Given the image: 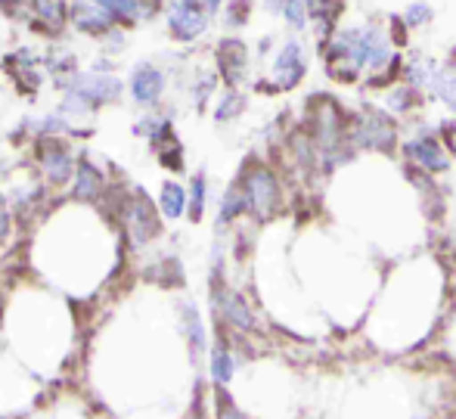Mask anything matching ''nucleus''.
<instances>
[{
	"label": "nucleus",
	"mask_w": 456,
	"mask_h": 419,
	"mask_svg": "<svg viewBox=\"0 0 456 419\" xmlns=\"http://www.w3.org/2000/svg\"><path fill=\"white\" fill-rule=\"evenodd\" d=\"M159 205H162V215L168 218V221H177L186 211V190L177 180H165L162 193H159Z\"/></svg>",
	"instance_id": "obj_15"
},
{
	"label": "nucleus",
	"mask_w": 456,
	"mask_h": 419,
	"mask_svg": "<svg viewBox=\"0 0 456 419\" xmlns=\"http://www.w3.org/2000/svg\"><path fill=\"white\" fill-rule=\"evenodd\" d=\"M217 305H221V314L227 317V324L240 326V330H255V317L252 311H248V305L240 299V295L233 292H221V299H217Z\"/></svg>",
	"instance_id": "obj_14"
},
{
	"label": "nucleus",
	"mask_w": 456,
	"mask_h": 419,
	"mask_svg": "<svg viewBox=\"0 0 456 419\" xmlns=\"http://www.w3.org/2000/svg\"><path fill=\"white\" fill-rule=\"evenodd\" d=\"M102 4V10L112 16V22L115 25H137L140 19H146V16H152V10H150V4L146 0H100Z\"/></svg>",
	"instance_id": "obj_12"
},
{
	"label": "nucleus",
	"mask_w": 456,
	"mask_h": 419,
	"mask_svg": "<svg viewBox=\"0 0 456 419\" xmlns=\"http://www.w3.org/2000/svg\"><path fill=\"white\" fill-rule=\"evenodd\" d=\"M357 140L366 150H385L395 140V127H391V121L382 112H372L370 109L361 119V125H357Z\"/></svg>",
	"instance_id": "obj_10"
},
{
	"label": "nucleus",
	"mask_w": 456,
	"mask_h": 419,
	"mask_svg": "<svg viewBox=\"0 0 456 419\" xmlns=\"http://www.w3.org/2000/svg\"><path fill=\"white\" fill-rule=\"evenodd\" d=\"M208 16L211 12L202 6V0H175L168 6V31L175 41H196V37L205 35L208 29Z\"/></svg>",
	"instance_id": "obj_1"
},
{
	"label": "nucleus",
	"mask_w": 456,
	"mask_h": 419,
	"mask_svg": "<svg viewBox=\"0 0 456 419\" xmlns=\"http://www.w3.org/2000/svg\"><path fill=\"white\" fill-rule=\"evenodd\" d=\"M242 106H246V100H242L240 94H233V90H230V94L221 100V106H217L215 119H217V121H230V119H236V115L242 112Z\"/></svg>",
	"instance_id": "obj_23"
},
{
	"label": "nucleus",
	"mask_w": 456,
	"mask_h": 419,
	"mask_svg": "<svg viewBox=\"0 0 456 419\" xmlns=\"http://www.w3.org/2000/svg\"><path fill=\"white\" fill-rule=\"evenodd\" d=\"M69 94L78 96L85 106H106V103H115L121 96V81L115 75H100V72H75L72 81H69Z\"/></svg>",
	"instance_id": "obj_2"
},
{
	"label": "nucleus",
	"mask_w": 456,
	"mask_h": 419,
	"mask_svg": "<svg viewBox=\"0 0 456 419\" xmlns=\"http://www.w3.org/2000/svg\"><path fill=\"white\" fill-rule=\"evenodd\" d=\"M432 90L447 103V106L456 112V66H444V69H435L432 75Z\"/></svg>",
	"instance_id": "obj_17"
},
{
	"label": "nucleus",
	"mask_w": 456,
	"mask_h": 419,
	"mask_svg": "<svg viewBox=\"0 0 456 419\" xmlns=\"http://www.w3.org/2000/svg\"><path fill=\"white\" fill-rule=\"evenodd\" d=\"M282 16H286V22L292 25V29H305L307 16H305V0H282Z\"/></svg>",
	"instance_id": "obj_24"
},
{
	"label": "nucleus",
	"mask_w": 456,
	"mask_h": 419,
	"mask_svg": "<svg viewBox=\"0 0 456 419\" xmlns=\"http://www.w3.org/2000/svg\"><path fill=\"white\" fill-rule=\"evenodd\" d=\"M202 6L208 12H217V10H221V0H202Z\"/></svg>",
	"instance_id": "obj_31"
},
{
	"label": "nucleus",
	"mask_w": 456,
	"mask_h": 419,
	"mask_svg": "<svg viewBox=\"0 0 456 419\" xmlns=\"http://www.w3.org/2000/svg\"><path fill=\"white\" fill-rule=\"evenodd\" d=\"M246 10H248V0H236V4L230 6L227 22L230 25H242V22H246Z\"/></svg>",
	"instance_id": "obj_26"
},
{
	"label": "nucleus",
	"mask_w": 456,
	"mask_h": 419,
	"mask_svg": "<svg viewBox=\"0 0 456 419\" xmlns=\"http://www.w3.org/2000/svg\"><path fill=\"white\" fill-rule=\"evenodd\" d=\"M407 152L428 168V171H444L447 168V159H444V150L438 146V140L432 137H419V140H410L407 144Z\"/></svg>",
	"instance_id": "obj_13"
},
{
	"label": "nucleus",
	"mask_w": 456,
	"mask_h": 419,
	"mask_svg": "<svg viewBox=\"0 0 456 419\" xmlns=\"http://www.w3.org/2000/svg\"><path fill=\"white\" fill-rule=\"evenodd\" d=\"M301 78H305V53L298 41H289L273 62V81L280 90H292Z\"/></svg>",
	"instance_id": "obj_8"
},
{
	"label": "nucleus",
	"mask_w": 456,
	"mask_h": 419,
	"mask_svg": "<svg viewBox=\"0 0 456 419\" xmlns=\"http://www.w3.org/2000/svg\"><path fill=\"white\" fill-rule=\"evenodd\" d=\"M10 4H22V0H10Z\"/></svg>",
	"instance_id": "obj_32"
},
{
	"label": "nucleus",
	"mask_w": 456,
	"mask_h": 419,
	"mask_svg": "<svg viewBox=\"0 0 456 419\" xmlns=\"http://www.w3.org/2000/svg\"><path fill=\"white\" fill-rule=\"evenodd\" d=\"M69 19H72V25L78 31H85V35L91 37H102L112 31V16H109L106 10H102L100 0H75V6L69 10Z\"/></svg>",
	"instance_id": "obj_7"
},
{
	"label": "nucleus",
	"mask_w": 456,
	"mask_h": 419,
	"mask_svg": "<svg viewBox=\"0 0 456 419\" xmlns=\"http://www.w3.org/2000/svg\"><path fill=\"white\" fill-rule=\"evenodd\" d=\"M407 96H410V90H397V94H391V106L403 109V106H407Z\"/></svg>",
	"instance_id": "obj_28"
},
{
	"label": "nucleus",
	"mask_w": 456,
	"mask_h": 419,
	"mask_svg": "<svg viewBox=\"0 0 456 419\" xmlns=\"http://www.w3.org/2000/svg\"><path fill=\"white\" fill-rule=\"evenodd\" d=\"M183 317H186V335H190V345L192 351H205V326H202V317H199L196 305H186L183 308Z\"/></svg>",
	"instance_id": "obj_21"
},
{
	"label": "nucleus",
	"mask_w": 456,
	"mask_h": 419,
	"mask_svg": "<svg viewBox=\"0 0 456 419\" xmlns=\"http://www.w3.org/2000/svg\"><path fill=\"white\" fill-rule=\"evenodd\" d=\"M205 193H208V186H205V174H196V177H192L190 193H186V209H190V221H202Z\"/></svg>",
	"instance_id": "obj_20"
},
{
	"label": "nucleus",
	"mask_w": 456,
	"mask_h": 419,
	"mask_svg": "<svg viewBox=\"0 0 456 419\" xmlns=\"http://www.w3.org/2000/svg\"><path fill=\"white\" fill-rule=\"evenodd\" d=\"M125 224H127V234L137 242H146L159 234V215L152 211L150 199L143 193H137V196L125 202Z\"/></svg>",
	"instance_id": "obj_5"
},
{
	"label": "nucleus",
	"mask_w": 456,
	"mask_h": 419,
	"mask_svg": "<svg viewBox=\"0 0 456 419\" xmlns=\"http://www.w3.org/2000/svg\"><path fill=\"white\" fill-rule=\"evenodd\" d=\"M102 186H106V177L100 174V168H94L87 159H81L72 174V196L81 199V202H94V199H100Z\"/></svg>",
	"instance_id": "obj_11"
},
{
	"label": "nucleus",
	"mask_w": 456,
	"mask_h": 419,
	"mask_svg": "<svg viewBox=\"0 0 456 419\" xmlns=\"http://www.w3.org/2000/svg\"><path fill=\"white\" fill-rule=\"evenodd\" d=\"M444 140H447V146H451L453 156H456V125H444Z\"/></svg>",
	"instance_id": "obj_29"
},
{
	"label": "nucleus",
	"mask_w": 456,
	"mask_h": 419,
	"mask_svg": "<svg viewBox=\"0 0 456 419\" xmlns=\"http://www.w3.org/2000/svg\"><path fill=\"white\" fill-rule=\"evenodd\" d=\"M35 16L41 19L44 29L62 31V25L69 22V4L66 0H35Z\"/></svg>",
	"instance_id": "obj_16"
},
{
	"label": "nucleus",
	"mask_w": 456,
	"mask_h": 419,
	"mask_svg": "<svg viewBox=\"0 0 456 419\" xmlns=\"http://www.w3.org/2000/svg\"><path fill=\"white\" fill-rule=\"evenodd\" d=\"M338 10H342V0H307V12L320 22V29H330L336 22Z\"/></svg>",
	"instance_id": "obj_19"
},
{
	"label": "nucleus",
	"mask_w": 456,
	"mask_h": 419,
	"mask_svg": "<svg viewBox=\"0 0 456 419\" xmlns=\"http://www.w3.org/2000/svg\"><path fill=\"white\" fill-rule=\"evenodd\" d=\"M10 224H12V218H10V211H6V205H4V196H0V246H4L6 236H10Z\"/></svg>",
	"instance_id": "obj_27"
},
{
	"label": "nucleus",
	"mask_w": 456,
	"mask_h": 419,
	"mask_svg": "<svg viewBox=\"0 0 456 419\" xmlns=\"http://www.w3.org/2000/svg\"><path fill=\"white\" fill-rule=\"evenodd\" d=\"M221 419H246L236 407H221Z\"/></svg>",
	"instance_id": "obj_30"
},
{
	"label": "nucleus",
	"mask_w": 456,
	"mask_h": 419,
	"mask_svg": "<svg viewBox=\"0 0 456 419\" xmlns=\"http://www.w3.org/2000/svg\"><path fill=\"white\" fill-rule=\"evenodd\" d=\"M242 193H246V205L258 218H271L276 211V205H280V186H276V177L271 171H265V168L248 174Z\"/></svg>",
	"instance_id": "obj_4"
},
{
	"label": "nucleus",
	"mask_w": 456,
	"mask_h": 419,
	"mask_svg": "<svg viewBox=\"0 0 456 419\" xmlns=\"http://www.w3.org/2000/svg\"><path fill=\"white\" fill-rule=\"evenodd\" d=\"M432 19V10H428L426 4H416V6H410L407 10V22L410 25H422V22H428Z\"/></svg>",
	"instance_id": "obj_25"
},
{
	"label": "nucleus",
	"mask_w": 456,
	"mask_h": 419,
	"mask_svg": "<svg viewBox=\"0 0 456 419\" xmlns=\"http://www.w3.org/2000/svg\"><path fill=\"white\" fill-rule=\"evenodd\" d=\"M37 165L50 184H69L75 174V156L60 137L37 140Z\"/></svg>",
	"instance_id": "obj_3"
},
{
	"label": "nucleus",
	"mask_w": 456,
	"mask_h": 419,
	"mask_svg": "<svg viewBox=\"0 0 456 419\" xmlns=\"http://www.w3.org/2000/svg\"><path fill=\"white\" fill-rule=\"evenodd\" d=\"M186 419H199V416H196V414H192V416H186Z\"/></svg>",
	"instance_id": "obj_33"
},
{
	"label": "nucleus",
	"mask_w": 456,
	"mask_h": 419,
	"mask_svg": "<svg viewBox=\"0 0 456 419\" xmlns=\"http://www.w3.org/2000/svg\"><path fill=\"white\" fill-rule=\"evenodd\" d=\"M246 62H248L246 44L236 41V37L221 41V47H217V69H221L224 81H227L230 87H236V84L242 81V75H246Z\"/></svg>",
	"instance_id": "obj_9"
},
{
	"label": "nucleus",
	"mask_w": 456,
	"mask_h": 419,
	"mask_svg": "<svg viewBox=\"0 0 456 419\" xmlns=\"http://www.w3.org/2000/svg\"><path fill=\"white\" fill-rule=\"evenodd\" d=\"M165 94V72L152 62H140L131 72V96L140 106H156Z\"/></svg>",
	"instance_id": "obj_6"
},
{
	"label": "nucleus",
	"mask_w": 456,
	"mask_h": 419,
	"mask_svg": "<svg viewBox=\"0 0 456 419\" xmlns=\"http://www.w3.org/2000/svg\"><path fill=\"white\" fill-rule=\"evenodd\" d=\"M246 209H248L246 193H242L240 186H233V190H230L227 196H224V202H221V224H230L233 218H240Z\"/></svg>",
	"instance_id": "obj_22"
},
{
	"label": "nucleus",
	"mask_w": 456,
	"mask_h": 419,
	"mask_svg": "<svg viewBox=\"0 0 456 419\" xmlns=\"http://www.w3.org/2000/svg\"><path fill=\"white\" fill-rule=\"evenodd\" d=\"M233 357H230V351L224 345H217L215 351H211V376H215L217 385H227L230 379H233Z\"/></svg>",
	"instance_id": "obj_18"
}]
</instances>
